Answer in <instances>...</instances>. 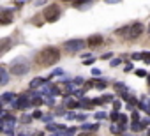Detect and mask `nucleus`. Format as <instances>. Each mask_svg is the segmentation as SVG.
Here are the masks:
<instances>
[{
  "label": "nucleus",
  "mask_w": 150,
  "mask_h": 136,
  "mask_svg": "<svg viewBox=\"0 0 150 136\" xmlns=\"http://www.w3.org/2000/svg\"><path fill=\"white\" fill-rule=\"evenodd\" d=\"M60 60V51L58 48H44L43 51L37 53V64L43 66V67H49V66H55L57 62Z\"/></svg>",
  "instance_id": "obj_1"
},
{
  "label": "nucleus",
  "mask_w": 150,
  "mask_h": 136,
  "mask_svg": "<svg viewBox=\"0 0 150 136\" xmlns=\"http://www.w3.org/2000/svg\"><path fill=\"white\" fill-rule=\"evenodd\" d=\"M30 71V67H28V64H25V62H19V60H13V66H11V74H14V76H23V74H27V72Z\"/></svg>",
  "instance_id": "obj_2"
},
{
  "label": "nucleus",
  "mask_w": 150,
  "mask_h": 136,
  "mask_svg": "<svg viewBox=\"0 0 150 136\" xmlns=\"http://www.w3.org/2000/svg\"><path fill=\"white\" fill-rule=\"evenodd\" d=\"M64 48L67 51H71V53H78V51H81L85 48V41L83 39H71L64 44Z\"/></svg>",
  "instance_id": "obj_3"
},
{
  "label": "nucleus",
  "mask_w": 150,
  "mask_h": 136,
  "mask_svg": "<svg viewBox=\"0 0 150 136\" xmlns=\"http://www.w3.org/2000/svg\"><path fill=\"white\" fill-rule=\"evenodd\" d=\"M58 16H60V7L55 4V5H48L46 9H44V19L46 21H57L58 19Z\"/></svg>",
  "instance_id": "obj_4"
},
{
  "label": "nucleus",
  "mask_w": 150,
  "mask_h": 136,
  "mask_svg": "<svg viewBox=\"0 0 150 136\" xmlns=\"http://www.w3.org/2000/svg\"><path fill=\"white\" fill-rule=\"evenodd\" d=\"M30 104H32V101H30L28 96H19V97L13 103V106H14L16 110H25V108L30 106Z\"/></svg>",
  "instance_id": "obj_5"
},
{
  "label": "nucleus",
  "mask_w": 150,
  "mask_h": 136,
  "mask_svg": "<svg viewBox=\"0 0 150 136\" xmlns=\"http://www.w3.org/2000/svg\"><path fill=\"white\" fill-rule=\"evenodd\" d=\"M141 32H143V23H139V21H136V23H133L131 25V30H129V39H136V37H139L141 36Z\"/></svg>",
  "instance_id": "obj_6"
},
{
  "label": "nucleus",
  "mask_w": 150,
  "mask_h": 136,
  "mask_svg": "<svg viewBox=\"0 0 150 136\" xmlns=\"http://www.w3.org/2000/svg\"><path fill=\"white\" fill-rule=\"evenodd\" d=\"M14 125H16L14 117H5V119H2V124H0V127H2L4 133H11V131L14 129Z\"/></svg>",
  "instance_id": "obj_7"
},
{
  "label": "nucleus",
  "mask_w": 150,
  "mask_h": 136,
  "mask_svg": "<svg viewBox=\"0 0 150 136\" xmlns=\"http://www.w3.org/2000/svg\"><path fill=\"white\" fill-rule=\"evenodd\" d=\"M103 43V36H99V34H94V36H90L87 39V46L88 48H97V46H101Z\"/></svg>",
  "instance_id": "obj_8"
},
{
  "label": "nucleus",
  "mask_w": 150,
  "mask_h": 136,
  "mask_svg": "<svg viewBox=\"0 0 150 136\" xmlns=\"http://www.w3.org/2000/svg\"><path fill=\"white\" fill-rule=\"evenodd\" d=\"M13 21V11H9V9H4L2 14H0V23L2 25H9Z\"/></svg>",
  "instance_id": "obj_9"
},
{
  "label": "nucleus",
  "mask_w": 150,
  "mask_h": 136,
  "mask_svg": "<svg viewBox=\"0 0 150 136\" xmlns=\"http://www.w3.org/2000/svg\"><path fill=\"white\" fill-rule=\"evenodd\" d=\"M11 44H13L11 39H2V43H0V55H4L5 51L11 50Z\"/></svg>",
  "instance_id": "obj_10"
},
{
  "label": "nucleus",
  "mask_w": 150,
  "mask_h": 136,
  "mask_svg": "<svg viewBox=\"0 0 150 136\" xmlns=\"http://www.w3.org/2000/svg\"><path fill=\"white\" fill-rule=\"evenodd\" d=\"M0 99H2V103H4V104H7V103H11V101L14 103L18 97L14 96V92H5V94H2V97H0Z\"/></svg>",
  "instance_id": "obj_11"
},
{
  "label": "nucleus",
  "mask_w": 150,
  "mask_h": 136,
  "mask_svg": "<svg viewBox=\"0 0 150 136\" xmlns=\"http://www.w3.org/2000/svg\"><path fill=\"white\" fill-rule=\"evenodd\" d=\"M138 106L141 108L143 111H147V113L150 115V101H148V97H141V101H139Z\"/></svg>",
  "instance_id": "obj_12"
},
{
  "label": "nucleus",
  "mask_w": 150,
  "mask_h": 136,
  "mask_svg": "<svg viewBox=\"0 0 150 136\" xmlns=\"http://www.w3.org/2000/svg\"><path fill=\"white\" fill-rule=\"evenodd\" d=\"M0 76H2V78H0V85H7V81H9V76H7V71H5V67H2V69H0Z\"/></svg>",
  "instance_id": "obj_13"
},
{
  "label": "nucleus",
  "mask_w": 150,
  "mask_h": 136,
  "mask_svg": "<svg viewBox=\"0 0 150 136\" xmlns=\"http://www.w3.org/2000/svg\"><path fill=\"white\" fill-rule=\"evenodd\" d=\"M64 104H65L67 108H71V110H74V108H78V106H79V103H76L73 97H71V99H65V103H64Z\"/></svg>",
  "instance_id": "obj_14"
},
{
  "label": "nucleus",
  "mask_w": 150,
  "mask_h": 136,
  "mask_svg": "<svg viewBox=\"0 0 150 136\" xmlns=\"http://www.w3.org/2000/svg\"><path fill=\"white\" fill-rule=\"evenodd\" d=\"M39 85H43V78H35L30 81V88H37Z\"/></svg>",
  "instance_id": "obj_15"
},
{
  "label": "nucleus",
  "mask_w": 150,
  "mask_h": 136,
  "mask_svg": "<svg viewBox=\"0 0 150 136\" xmlns=\"http://www.w3.org/2000/svg\"><path fill=\"white\" fill-rule=\"evenodd\" d=\"M129 30H131V27H122V28L117 30V34H118V36H125V34L129 36Z\"/></svg>",
  "instance_id": "obj_16"
},
{
  "label": "nucleus",
  "mask_w": 150,
  "mask_h": 136,
  "mask_svg": "<svg viewBox=\"0 0 150 136\" xmlns=\"http://www.w3.org/2000/svg\"><path fill=\"white\" fill-rule=\"evenodd\" d=\"M85 131H97L99 129V124H90V125H83Z\"/></svg>",
  "instance_id": "obj_17"
},
{
  "label": "nucleus",
  "mask_w": 150,
  "mask_h": 136,
  "mask_svg": "<svg viewBox=\"0 0 150 136\" xmlns=\"http://www.w3.org/2000/svg\"><path fill=\"white\" fill-rule=\"evenodd\" d=\"M32 119H34L32 115H23V117H21V122H23V124H30V122H32Z\"/></svg>",
  "instance_id": "obj_18"
},
{
  "label": "nucleus",
  "mask_w": 150,
  "mask_h": 136,
  "mask_svg": "<svg viewBox=\"0 0 150 136\" xmlns=\"http://www.w3.org/2000/svg\"><path fill=\"white\" fill-rule=\"evenodd\" d=\"M109 131H111V133H115V134H118L120 131H122V127H120V125H115V124H111V127H109Z\"/></svg>",
  "instance_id": "obj_19"
},
{
  "label": "nucleus",
  "mask_w": 150,
  "mask_h": 136,
  "mask_svg": "<svg viewBox=\"0 0 150 136\" xmlns=\"http://www.w3.org/2000/svg\"><path fill=\"white\" fill-rule=\"evenodd\" d=\"M120 62H122L120 58H113L111 62H109V66H111V67H118V66H120Z\"/></svg>",
  "instance_id": "obj_20"
},
{
  "label": "nucleus",
  "mask_w": 150,
  "mask_h": 136,
  "mask_svg": "<svg viewBox=\"0 0 150 136\" xmlns=\"http://www.w3.org/2000/svg\"><path fill=\"white\" fill-rule=\"evenodd\" d=\"M109 119H111V120H113V122H117V120H120V115H118V113H117V111H113V113H111V115H109Z\"/></svg>",
  "instance_id": "obj_21"
},
{
  "label": "nucleus",
  "mask_w": 150,
  "mask_h": 136,
  "mask_svg": "<svg viewBox=\"0 0 150 136\" xmlns=\"http://www.w3.org/2000/svg\"><path fill=\"white\" fill-rule=\"evenodd\" d=\"M136 76H139V78H145V76H147V71H143V69H138V71H136Z\"/></svg>",
  "instance_id": "obj_22"
},
{
  "label": "nucleus",
  "mask_w": 150,
  "mask_h": 136,
  "mask_svg": "<svg viewBox=\"0 0 150 136\" xmlns=\"http://www.w3.org/2000/svg\"><path fill=\"white\" fill-rule=\"evenodd\" d=\"M32 117H34V119H43L44 115H43V111H39V110H35V111H34V115H32Z\"/></svg>",
  "instance_id": "obj_23"
},
{
  "label": "nucleus",
  "mask_w": 150,
  "mask_h": 136,
  "mask_svg": "<svg viewBox=\"0 0 150 136\" xmlns=\"http://www.w3.org/2000/svg\"><path fill=\"white\" fill-rule=\"evenodd\" d=\"M95 119H97V120L106 119V113H104V111H97V113H95Z\"/></svg>",
  "instance_id": "obj_24"
},
{
  "label": "nucleus",
  "mask_w": 150,
  "mask_h": 136,
  "mask_svg": "<svg viewBox=\"0 0 150 136\" xmlns=\"http://www.w3.org/2000/svg\"><path fill=\"white\" fill-rule=\"evenodd\" d=\"M131 119H133V122H139V113H138V111H133Z\"/></svg>",
  "instance_id": "obj_25"
},
{
  "label": "nucleus",
  "mask_w": 150,
  "mask_h": 136,
  "mask_svg": "<svg viewBox=\"0 0 150 136\" xmlns=\"http://www.w3.org/2000/svg\"><path fill=\"white\" fill-rule=\"evenodd\" d=\"M103 101H106V103H113V96L106 94V96H103Z\"/></svg>",
  "instance_id": "obj_26"
},
{
  "label": "nucleus",
  "mask_w": 150,
  "mask_h": 136,
  "mask_svg": "<svg viewBox=\"0 0 150 136\" xmlns=\"http://www.w3.org/2000/svg\"><path fill=\"white\" fill-rule=\"evenodd\" d=\"M120 106H122V104H120L118 101H113V111H118V110H120Z\"/></svg>",
  "instance_id": "obj_27"
},
{
  "label": "nucleus",
  "mask_w": 150,
  "mask_h": 136,
  "mask_svg": "<svg viewBox=\"0 0 150 136\" xmlns=\"http://www.w3.org/2000/svg\"><path fill=\"white\" fill-rule=\"evenodd\" d=\"M83 64H85V66H92V64H94V58H85Z\"/></svg>",
  "instance_id": "obj_28"
},
{
  "label": "nucleus",
  "mask_w": 150,
  "mask_h": 136,
  "mask_svg": "<svg viewBox=\"0 0 150 136\" xmlns=\"http://www.w3.org/2000/svg\"><path fill=\"white\" fill-rule=\"evenodd\" d=\"M92 74H94V76H101V69L94 67V69H92Z\"/></svg>",
  "instance_id": "obj_29"
},
{
  "label": "nucleus",
  "mask_w": 150,
  "mask_h": 136,
  "mask_svg": "<svg viewBox=\"0 0 150 136\" xmlns=\"http://www.w3.org/2000/svg\"><path fill=\"white\" fill-rule=\"evenodd\" d=\"M131 57H133L134 60H139V58H143V53H133Z\"/></svg>",
  "instance_id": "obj_30"
},
{
  "label": "nucleus",
  "mask_w": 150,
  "mask_h": 136,
  "mask_svg": "<svg viewBox=\"0 0 150 136\" xmlns=\"http://www.w3.org/2000/svg\"><path fill=\"white\" fill-rule=\"evenodd\" d=\"M41 120H44V122H48V124H49V122H51V115H44V117H43Z\"/></svg>",
  "instance_id": "obj_31"
},
{
  "label": "nucleus",
  "mask_w": 150,
  "mask_h": 136,
  "mask_svg": "<svg viewBox=\"0 0 150 136\" xmlns=\"http://www.w3.org/2000/svg\"><path fill=\"white\" fill-rule=\"evenodd\" d=\"M124 71H125V72H129V71H133V64H127V66L124 67Z\"/></svg>",
  "instance_id": "obj_32"
},
{
  "label": "nucleus",
  "mask_w": 150,
  "mask_h": 136,
  "mask_svg": "<svg viewBox=\"0 0 150 136\" xmlns=\"http://www.w3.org/2000/svg\"><path fill=\"white\" fill-rule=\"evenodd\" d=\"M95 87H97V88H104V81H101V83L97 81V83H95Z\"/></svg>",
  "instance_id": "obj_33"
},
{
  "label": "nucleus",
  "mask_w": 150,
  "mask_h": 136,
  "mask_svg": "<svg viewBox=\"0 0 150 136\" xmlns=\"http://www.w3.org/2000/svg\"><path fill=\"white\" fill-rule=\"evenodd\" d=\"M62 72H64V71H62V69H57V71H55V72H53V74H51V76H57V74H62Z\"/></svg>",
  "instance_id": "obj_34"
},
{
  "label": "nucleus",
  "mask_w": 150,
  "mask_h": 136,
  "mask_svg": "<svg viewBox=\"0 0 150 136\" xmlns=\"http://www.w3.org/2000/svg\"><path fill=\"white\" fill-rule=\"evenodd\" d=\"M76 119H78V120H81V122H83V120L87 119V115H78V117H76Z\"/></svg>",
  "instance_id": "obj_35"
},
{
  "label": "nucleus",
  "mask_w": 150,
  "mask_h": 136,
  "mask_svg": "<svg viewBox=\"0 0 150 136\" xmlns=\"http://www.w3.org/2000/svg\"><path fill=\"white\" fill-rule=\"evenodd\" d=\"M74 83H78V85H79V83H83V78H74Z\"/></svg>",
  "instance_id": "obj_36"
},
{
  "label": "nucleus",
  "mask_w": 150,
  "mask_h": 136,
  "mask_svg": "<svg viewBox=\"0 0 150 136\" xmlns=\"http://www.w3.org/2000/svg\"><path fill=\"white\" fill-rule=\"evenodd\" d=\"M104 2H108V4H117V2H120V0H104Z\"/></svg>",
  "instance_id": "obj_37"
},
{
  "label": "nucleus",
  "mask_w": 150,
  "mask_h": 136,
  "mask_svg": "<svg viewBox=\"0 0 150 136\" xmlns=\"http://www.w3.org/2000/svg\"><path fill=\"white\" fill-rule=\"evenodd\" d=\"M78 136H88V134L87 133H81V134H78Z\"/></svg>",
  "instance_id": "obj_38"
},
{
  "label": "nucleus",
  "mask_w": 150,
  "mask_h": 136,
  "mask_svg": "<svg viewBox=\"0 0 150 136\" xmlns=\"http://www.w3.org/2000/svg\"><path fill=\"white\" fill-rule=\"evenodd\" d=\"M148 85H150V76H148Z\"/></svg>",
  "instance_id": "obj_39"
},
{
  "label": "nucleus",
  "mask_w": 150,
  "mask_h": 136,
  "mask_svg": "<svg viewBox=\"0 0 150 136\" xmlns=\"http://www.w3.org/2000/svg\"><path fill=\"white\" fill-rule=\"evenodd\" d=\"M65 2H69V0H65Z\"/></svg>",
  "instance_id": "obj_40"
},
{
  "label": "nucleus",
  "mask_w": 150,
  "mask_h": 136,
  "mask_svg": "<svg viewBox=\"0 0 150 136\" xmlns=\"http://www.w3.org/2000/svg\"><path fill=\"white\" fill-rule=\"evenodd\" d=\"M148 30H150V27H148Z\"/></svg>",
  "instance_id": "obj_41"
}]
</instances>
